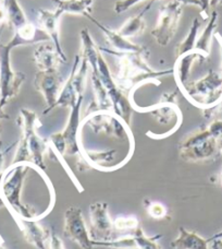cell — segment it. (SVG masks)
Wrapping results in <instances>:
<instances>
[{"label":"cell","instance_id":"8992f818","mask_svg":"<svg viewBox=\"0 0 222 249\" xmlns=\"http://www.w3.org/2000/svg\"><path fill=\"white\" fill-rule=\"evenodd\" d=\"M29 170L30 166L28 164H17V165L10 166L3 174L0 187L7 201L21 216V219L34 220L36 215L30 212L29 207L22 206L20 201L22 186H23V181L25 176L28 175Z\"/></svg>","mask_w":222,"mask_h":249},{"label":"cell","instance_id":"b9f144b4","mask_svg":"<svg viewBox=\"0 0 222 249\" xmlns=\"http://www.w3.org/2000/svg\"><path fill=\"white\" fill-rule=\"evenodd\" d=\"M221 45H222V42H221Z\"/></svg>","mask_w":222,"mask_h":249},{"label":"cell","instance_id":"4dcf8cb0","mask_svg":"<svg viewBox=\"0 0 222 249\" xmlns=\"http://www.w3.org/2000/svg\"><path fill=\"white\" fill-rule=\"evenodd\" d=\"M203 8H202V13L204 15V18H208V10H209V2L210 0H201Z\"/></svg>","mask_w":222,"mask_h":249},{"label":"cell","instance_id":"1f68e13d","mask_svg":"<svg viewBox=\"0 0 222 249\" xmlns=\"http://www.w3.org/2000/svg\"><path fill=\"white\" fill-rule=\"evenodd\" d=\"M211 249H222V238H218V239H214L211 241Z\"/></svg>","mask_w":222,"mask_h":249},{"label":"cell","instance_id":"d6a6232c","mask_svg":"<svg viewBox=\"0 0 222 249\" xmlns=\"http://www.w3.org/2000/svg\"><path fill=\"white\" fill-rule=\"evenodd\" d=\"M2 166H3V152H2V142L0 141V177L2 176Z\"/></svg>","mask_w":222,"mask_h":249},{"label":"cell","instance_id":"3957f363","mask_svg":"<svg viewBox=\"0 0 222 249\" xmlns=\"http://www.w3.org/2000/svg\"><path fill=\"white\" fill-rule=\"evenodd\" d=\"M180 89L195 106L203 109L214 108L222 102V74L209 70L205 77L185 82Z\"/></svg>","mask_w":222,"mask_h":249},{"label":"cell","instance_id":"5bb4252c","mask_svg":"<svg viewBox=\"0 0 222 249\" xmlns=\"http://www.w3.org/2000/svg\"><path fill=\"white\" fill-rule=\"evenodd\" d=\"M85 17L103 32L105 37L107 38L108 43L114 48V50L119 51L120 53H123V54H128V53H147V48L145 46L132 43L131 41H128V38L123 37L118 31L108 29L107 26L100 23L98 20H96L95 18L92 16V13H88Z\"/></svg>","mask_w":222,"mask_h":249},{"label":"cell","instance_id":"44dd1931","mask_svg":"<svg viewBox=\"0 0 222 249\" xmlns=\"http://www.w3.org/2000/svg\"><path fill=\"white\" fill-rule=\"evenodd\" d=\"M217 25H218V12L214 10L209 16V20H208L206 28L198 35L196 45H195V52L201 53L206 58H208V56L210 54L211 38L214 36Z\"/></svg>","mask_w":222,"mask_h":249},{"label":"cell","instance_id":"5b68a950","mask_svg":"<svg viewBox=\"0 0 222 249\" xmlns=\"http://www.w3.org/2000/svg\"><path fill=\"white\" fill-rule=\"evenodd\" d=\"M218 140L208 128L197 129L185 136L179 143L180 158L186 162H202L218 154Z\"/></svg>","mask_w":222,"mask_h":249},{"label":"cell","instance_id":"6da1fadb","mask_svg":"<svg viewBox=\"0 0 222 249\" xmlns=\"http://www.w3.org/2000/svg\"><path fill=\"white\" fill-rule=\"evenodd\" d=\"M38 119L36 114L32 110L23 108L20 112V124L22 128V137L19 142V146L13 159L11 166L17 164H30L41 170H45V157L46 144L38 137L37 129Z\"/></svg>","mask_w":222,"mask_h":249},{"label":"cell","instance_id":"7402d4cb","mask_svg":"<svg viewBox=\"0 0 222 249\" xmlns=\"http://www.w3.org/2000/svg\"><path fill=\"white\" fill-rule=\"evenodd\" d=\"M2 7L6 11L9 24L12 26L15 32L29 23L23 9L17 0H3Z\"/></svg>","mask_w":222,"mask_h":249},{"label":"cell","instance_id":"ba28073f","mask_svg":"<svg viewBox=\"0 0 222 249\" xmlns=\"http://www.w3.org/2000/svg\"><path fill=\"white\" fill-rule=\"evenodd\" d=\"M84 95L79 96L77 103L71 107V114L68 124L65 129L60 133H55L50 137V142L58 153L63 157L64 154L75 155L79 153V146L78 142V136L81 124V106L83 103Z\"/></svg>","mask_w":222,"mask_h":249},{"label":"cell","instance_id":"e575fe53","mask_svg":"<svg viewBox=\"0 0 222 249\" xmlns=\"http://www.w3.org/2000/svg\"><path fill=\"white\" fill-rule=\"evenodd\" d=\"M218 238H222V231H220L219 233H217V234H215L214 236H211L210 238H208V242H211V241H214V239H218Z\"/></svg>","mask_w":222,"mask_h":249},{"label":"cell","instance_id":"2e32d148","mask_svg":"<svg viewBox=\"0 0 222 249\" xmlns=\"http://www.w3.org/2000/svg\"><path fill=\"white\" fill-rule=\"evenodd\" d=\"M22 230L28 243L37 249H46V243L49 242L51 232L37 224L35 220L21 219Z\"/></svg>","mask_w":222,"mask_h":249},{"label":"cell","instance_id":"4316f807","mask_svg":"<svg viewBox=\"0 0 222 249\" xmlns=\"http://www.w3.org/2000/svg\"><path fill=\"white\" fill-rule=\"evenodd\" d=\"M148 213L153 217H156V219H160V217H163L166 215V208L162 206L161 203H152L148 207Z\"/></svg>","mask_w":222,"mask_h":249},{"label":"cell","instance_id":"277c9868","mask_svg":"<svg viewBox=\"0 0 222 249\" xmlns=\"http://www.w3.org/2000/svg\"><path fill=\"white\" fill-rule=\"evenodd\" d=\"M19 46L23 44L16 34L7 44L0 43V105L3 107L19 94L25 81V74L15 71L11 66V51Z\"/></svg>","mask_w":222,"mask_h":249},{"label":"cell","instance_id":"83f0119b","mask_svg":"<svg viewBox=\"0 0 222 249\" xmlns=\"http://www.w3.org/2000/svg\"><path fill=\"white\" fill-rule=\"evenodd\" d=\"M207 128L217 140L222 137V119H217V121H214Z\"/></svg>","mask_w":222,"mask_h":249},{"label":"cell","instance_id":"603a6c76","mask_svg":"<svg viewBox=\"0 0 222 249\" xmlns=\"http://www.w3.org/2000/svg\"><path fill=\"white\" fill-rule=\"evenodd\" d=\"M199 29H201V21L198 20V18H195L192 22V25H190V29L188 35H186L183 41L177 44L175 47L176 58L188 54V53H192L195 51V45H196L198 38Z\"/></svg>","mask_w":222,"mask_h":249},{"label":"cell","instance_id":"9c48e42d","mask_svg":"<svg viewBox=\"0 0 222 249\" xmlns=\"http://www.w3.org/2000/svg\"><path fill=\"white\" fill-rule=\"evenodd\" d=\"M183 6L176 0H171L160 8L157 25L152 30V36L160 46L169 45L179 28Z\"/></svg>","mask_w":222,"mask_h":249},{"label":"cell","instance_id":"74e56055","mask_svg":"<svg viewBox=\"0 0 222 249\" xmlns=\"http://www.w3.org/2000/svg\"><path fill=\"white\" fill-rule=\"evenodd\" d=\"M3 116H4V114H3V106L0 105V119H1Z\"/></svg>","mask_w":222,"mask_h":249},{"label":"cell","instance_id":"9a60e30c","mask_svg":"<svg viewBox=\"0 0 222 249\" xmlns=\"http://www.w3.org/2000/svg\"><path fill=\"white\" fill-rule=\"evenodd\" d=\"M34 61L39 71L58 70L61 58L54 44L43 43L34 52Z\"/></svg>","mask_w":222,"mask_h":249},{"label":"cell","instance_id":"ab89813d","mask_svg":"<svg viewBox=\"0 0 222 249\" xmlns=\"http://www.w3.org/2000/svg\"><path fill=\"white\" fill-rule=\"evenodd\" d=\"M220 181H221V184H222V173L220 174Z\"/></svg>","mask_w":222,"mask_h":249},{"label":"cell","instance_id":"30bf717a","mask_svg":"<svg viewBox=\"0 0 222 249\" xmlns=\"http://www.w3.org/2000/svg\"><path fill=\"white\" fill-rule=\"evenodd\" d=\"M91 228L88 234L94 242H109L114 239L115 229L113 222L108 214V204L106 202H95L91 204Z\"/></svg>","mask_w":222,"mask_h":249},{"label":"cell","instance_id":"f1b7e54d","mask_svg":"<svg viewBox=\"0 0 222 249\" xmlns=\"http://www.w3.org/2000/svg\"><path fill=\"white\" fill-rule=\"evenodd\" d=\"M49 249H64L61 239L57 236L55 232H51L49 238Z\"/></svg>","mask_w":222,"mask_h":249},{"label":"cell","instance_id":"8d00e7d4","mask_svg":"<svg viewBox=\"0 0 222 249\" xmlns=\"http://www.w3.org/2000/svg\"><path fill=\"white\" fill-rule=\"evenodd\" d=\"M218 145H219V150L222 152V137L218 139Z\"/></svg>","mask_w":222,"mask_h":249},{"label":"cell","instance_id":"d590c367","mask_svg":"<svg viewBox=\"0 0 222 249\" xmlns=\"http://www.w3.org/2000/svg\"><path fill=\"white\" fill-rule=\"evenodd\" d=\"M217 4H222V0H210V2H209L210 8L217 6Z\"/></svg>","mask_w":222,"mask_h":249},{"label":"cell","instance_id":"60d3db41","mask_svg":"<svg viewBox=\"0 0 222 249\" xmlns=\"http://www.w3.org/2000/svg\"><path fill=\"white\" fill-rule=\"evenodd\" d=\"M222 46V45H221ZM221 54H222V52H221ZM221 72H222V61H221ZM222 74V73H221Z\"/></svg>","mask_w":222,"mask_h":249},{"label":"cell","instance_id":"8fae6325","mask_svg":"<svg viewBox=\"0 0 222 249\" xmlns=\"http://www.w3.org/2000/svg\"><path fill=\"white\" fill-rule=\"evenodd\" d=\"M63 234L83 249H93L92 239L86 229L81 208L70 207L64 214Z\"/></svg>","mask_w":222,"mask_h":249},{"label":"cell","instance_id":"ac0fdd59","mask_svg":"<svg viewBox=\"0 0 222 249\" xmlns=\"http://www.w3.org/2000/svg\"><path fill=\"white\" fill-rule=\"evenodd\" d=\"M208 244V239L203 238L195 232L180 228L179 236L171 242L170 246L173 249H209Z\"/></svg>","mask_w":222,"mask_h":249},{"label":"cell","instance_id":"cb8c5ba5","mask_svg":"<svg viewBox=\"0 0 222 249\" xmlns=\"http://www.w3.org/2000/svg\"><path fill=\"white\" fill-rule=\"evenodd\" d=\"M132 237L135 242L136 249H162L157 242L161 237V235H157L155 237L146 236L141 226H137L134 229V232L132 233Z\"/></svg>","mask_w":222,"mask_h":249},{"label":"cell","instance_id":"4fadbf2b","mask_svg":"<svg viewBox=\"0 0 222 249\" xmlns=\"http://www.w3.org/2000/svg\"><path fill=\"white\" fill-rule=\"evenodd\" d=\"M35 19L38 24V28L44 31L49 38L52 41L56 50L59 54L62 64H65L68 59L62 48L60 42V34H59V19L60 18L56 15L55 11H49L47 9H36L34 10Z\"/></svg>","mask_w":222,"mask_h":249},{"label":"cell","instance_id":"7a4b0ae2","mask_svg":"<svg viewBox=\"0 0 222 249\" xmlns=\"http://www.w3.org/2000/svg\"><path fill=\"white\" fill-rule=\"evenodd\" d=\"M145 55L146 53H128L119 59V69L114 81L122 91H131L137 84L145 81L160 83L157 81L158 78L173 74V69L157 71L150 68Z\"/></svg>","mask_w":222,"mask_h":249},{"label":"cell","instance_id":"d4e9b609","mask_svg":"<svg viewBox=\"0 0 222 249\" xmlns=\"http://www.w3.org/2000/svg\"><path fill=\"white\" fill-rule=\"evenodd\" d=\"M115 231L135 229L139 226V221L135 217H119L113 222Z\"/></svg>","mask_w":222,"mask_h":249},{"label":"cell","instance_id":"ffe728a7","mask_svg":"<svg viewBox=\"0 0 222 249\" xmlns=\"http://www.w3.org/2000/svg\"><path fill=\"white\" fill-rule=\"evenodd\" d=\"M56 4V15L61 17L64 13L81 15L85 17L92 13V6L95 0H52Z\"/></svg>","mask_w":222,"mask_h":249},{"label":"cell","instance_id":"f546056e","mask_svg":"<svg viewBox=\"0 0 222 249\" xmlns=\"http://www.w3.org/2000/svg\"><path fill=\"white\" fill-rule=\"evenodd\" d=\"M176 1H179L182 6H183V4H190V6H196L201 9L203 8L201 0H176Z\"/></svg>","mask_w":222,"mask_h":249},{"label":"cell","instance_id":"836d02e7","mask_svg":"<svg viewBox=\"0 0 222 249\" xmlns=\"http://www.w3.org/2000/svg\"><path fill=\"white\" fill-rule=\"evenodd\" d=\"M6 20H7V15H6V11H4V9L1 4V6H0V24H2Z\"/></svg>","mask_w":222,"mask_h":249},{"label":"cell","instance_id":"52a82bcc","mask_svg":"<svg viewBox=\"0 0 222 249\" xmlns=\"http://www.w3.org/2000/svg\"><path fill=\"white\" fill-rule=\"evenodd\" d=\"M97 70H98L101 83H103L104 88L107 91V94L111 103V108H112L113 113L118 117L121 118L126 124H130L132 116V107L130 101H128V97L126 96L123 91L118 87V84L112 79L109 67L100 51L98 54V60H97Z\"/></svg>","mask_w":222,"mask_h":249},{"label":"cell","instance_id":"d6986e66","mask_svg":"<svg viewBox=\"0 0 222 249\" xmlns=\"http://www.w3.org/2000/svg\"><path fill=\"white\" fill-rule=\"evenodd\" d=\"M155 1H156V0H149V2L146 4V7L143 9V10H141L139 15H136L133 18H131L130 20H127L118 32L126 38L143 34L146 31L145 16L146 13L152 9Z\"/></svg>","mask_w":222,"mask_h":249},{"label":"cell","instance_id":"7c38bea8","mask_svg":"<svg viewBox=\"0 0 222 249\" xmlns=\"http://www.w3.org/2000/svg\"><path fill=\"white\" fill-rule=\"evenodd\" d=\"M34 86L45 99L46 109L44 110V115L49 114L56 108L57 101L59 99L62 89L58 70L38 71L35 75Z\"/></svg>","mask_w":222,"mask_h":249},{"label":"cell","instance_id":"e0dca14e","mask_svg":"<svg viewBox=\"0 0 222 249\" xmlns=\"http://www.w3.org/2000/svg\"><path fill=\"white\" fill-rule=\"evenodd\" d=\"M207 58L205 56L195 51L176 58L174 68H173V74H174L175 81L179 84V87H182L185 82L189 81L190 70H192V67L195 62H197L198 60L204 61Z\"/></svg>","mask_w":222,"mask_h":249},{"label":"cell","instance_id":"484cf974","mask_svg":"<svg viewBox=\"0 0 222 249\" xmlns=\"http://www.w3.org/2000/svg\"><path fill=\"white\" fill-rule=\"evenodd\" d=\"M142 1L144 0H119L114 4V11L117 13H123Z\"/></svg>","mask_w":222,"mask_h":249},{"label":"cell","instance_id":"f35d334b","mask_svg":"<svg viewBox=\"0 0 222 249\" xmlns=\"http://www.w3.org/2000/svg\"><path fill=\"white\" fill-rule=\"evenodd\" d=\"M3 206V201H2V199L0 198V207H2Z\"/></svg>","mask_w":222,"mask_h":249}]
</instances>
